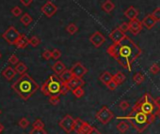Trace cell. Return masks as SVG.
Listing matches in <instances>:
<instances>
[{
    "mask_svg": "<svg viewBox=\"0 0 160 134\" xmlns=\"http://www.w3.org/2000/svg\"><path fill=\"white\" fill-rule=\"evenodd\" d=\"M145 80V77L142 73L140 72H137L134 76H133V81L137 84V85H141Z\"/></svg>",
    "mask_w": 160,
    "mask_h": 134,
    "instance_id": "30",
    "label": "cell"
},
{
    "mask_svg": "<svg viewBox=\"0 0 160 134\" xmlns=\"http://www.w3.org/2000/svg\"><path fill=\"white\" fill-rule=\"evenodd\" d=\"M64 87V84L61 82L59 77L56 75H51L41 86V91L43 95L47 97L51 96H60L62 94V90Z\"/></svg>",
    "mask_w": 160,
    "mask_h": 134,
    "instance_id": "4",
    "label": "cell"
},
{
    "mask_svg": "<svg viewBox=\"0 0 160 134\" xmlns=\"http://www.w3.org/2000/svg\"><path fill=\"white\" fill-rule=\"evenodd\" d=\"M20 33L19 31L14 27V26H10L3 34H2V38L10 44L14 45V43L16 42L17 39L19 38Z\"/></svg>",
    "mask_w": 160,
    "mask_h": 134,
    "instance_id": "7",
    "label": "cell"
},
{
    "mask_svg": "<svg viewBox=\"0 0 160 134\" xmlns=\"http://www.w3.org/2000/svg\"><path fill=\"white\" fill-rule=\"evenodd\" d=\"M107 53L122 67L131 72L134 61L140 56L142 51L129 37L125 36L120 42L110 45Z\"/></svg>",
    "mask_w": 160,
    "mask_h": 134,
    "instance_id": "1",
    "label": "cell"
},
{
    "mask_svg": "<svg viewBox=\"0 0 160 134\" xmlns=\"http://www.w3.org/2000/svg\"><path fill=\"white\" fill-rule=\"evenodd\" d=\"M19 127H22V128H27L28 126H29V121L28 120V118L26 117H23L19 120V123H18Z\"/></svg>",
    "mask_w": 160,
    "mask_h": 134,
    "instance_id": "36",
    "label": "cell"
},
{
    "mask_svg": "<svg viewBox=\"0 0 160 134\" xmlns=\"http://www.w3.org/2000/svg\"><path fill=\"white\" fill-rule=\"evenodd\" d=\"M42 57L44 59V60H49L50 58H52V52L50 50H45L42 52Z\"/></svg>",
    "mask_w": 160,
    "mask_h": 134,
    "instance_id": "43",
    "label": "cell"
},
{
    "mask_svg": "<svg viewBox=\"0 0 160 134\" xmlns=\"http://www.w3.org/2000/svg\"><path fill=\"white\" fill-rule=\"evenodd\" d=\"M125 36H126V35H125L123 32H122V31L119 29V27H118V28H115V29L109 34V38H110V39L113 41V43H118V42H120Z\"/></svg>",
    "mask_w": 160,
    "mask_h": 134,
    "instance_id": "13",
    "label": "cell"
},
{
    "mask_svg": "<svg viewBox=\"0 0 160 134\" xmlns=\"http://www.w3.org/2000/svg\"><path fill=\"white\" fill-rule=\"evenodd\" d=\"M0 114H1V110H0Z\"/></svg>",
    "mask_w": 160,
    "mask_h": 134,
    "instance_id": "52",
    "label": "cell"
},
{
    "mask_svg": "<svg viewBox=\"0 0 160 134\" xmlns=\"http://www.w3.org/2000/svg\"><path fill=\"white\" fill-rule=\"evenodd\" d=\"M124 15H125L126 18H128V19L131 21V20H134V19H137V18H138V10H137L135 7L131 6V7H129V8L124 12Z\"/></svg>",
    "mask_w": 160,
    "mask_h": 134,
    "instance_id": "19",
    "label": "cell"
},
{
    "mask_svg": "<svg viewBox=\"0 0 160 134\" xmlns=\"http://www.w3.org/2000/svg\"><path fill=\"white\" fill-rule=\"evenodd\" d=\"M2 75H3V77H4L7 81L11 82V81L15 77L16 72H15V71H14L13 68H12V67L9 66V67H7V68L2 72Z\"/></svg>",
    "mask_w": 160,
    "mask_h": 134,
    "instance_id": "17",
    "label": "cell"
},
{
    "mask_svg": "<svg viewBox=\"0 0 160 134\" xmlns=\"http://www.w3.org/2000/svg\"><path fill=\"white\" fill-rule=\"evenodd\" d=\"M96 119L102 123L103 125L108 124L114 117V113L111 110H109L107 106H103L96 113L95 115Z\"/></svg>",
    "mask_w": 160,
    "mask_h": 134,
    "instance_id": "6",
    "label": "cell"
},
{
    "mask_svg": "<svg viewBox=\"0 0 160 134\" xmlns=\"http://www.w3.org/2000/svg\"><path fill=\"white\" fill-rule=\"evenodd\" d=\"M32 127H33V128H44V123L42 121V119L37 118V119L33 122Z\"/></svg>",
    "mask_w": 160,
    "mask_h": 134,
    "instance_id": "33",
    "label": "cell"
},
{
    "mask_svg": "<svg viewBox=\"0 0 160 134\" xmlns=\"http://www.w3.org/2000/svg\"><path fill=\"white\" fill-rule=\"evenodd\" d=\"M156 23H157V22L154 20V18L152 16V14H149V15H147L146 17H144V19H143L142 22H141L142 25H144L147 29H152V28L155 25Z\"/></svg>",
    "mask_w": 160,
    "mask_h": 134,
    "instance_id": "16",
    "label": "cell"
},
{
    "mask_svg": "<svg viewBox=\"0 0 160 134\" xmlns=\"http://www.w3.org/2000/svg\"><path fill=\"white\" fill-rule=\"evenodd\" d=\"M51 52H52V58H53V59L58 60V59L60 58V56H61V52H60L58 49H54V50L51 51Z\"/></svg>",
    "mask_w": 160,
    "mask_h": 134,
    "instance_id": "38",
    "label": "cell"
},
{
    "mask_svg": "<svg viewBox=\"0 0 160 134\" xmlns=\"http://www.w3.org/2000/svg\"><path fill=\"white\" fill-rule=\"evenodd\" d=\"M128 24H129V31L135 36L138 35L140 31L142 30V24L138 19L131 20Z\"/></svg>",
    "mask_w": 160,
    "mask_h": 134,
    "instance_id": "12",
    "label": "cell"
},
{
    "mask_svg": "<svg viewBox=\"0 0 160 134\" xmlns=\"http://www.w3.org/2000/svg\"><path fill=\"white\" fill-rule=\"evenodd\" d=\"M83 124H84V121L80 117L75 118L74 122H73V131L78 134V132H79L80 128H81V127L83 126Z\"/></svg>",
    "mask_w": 160,
    "mask_h": 134,
    "instance_id": "26",
    "label": "cell"
},
{
    "mask_svg": "<svg viewBox=\"0 0 160 134\" xmlns=\"http://www.w3.org/2000/svg\"><path fill=\"white\" fill-rule=\"evenodd\" d=\"M41 11L48 18H51L53 17L57 12H58V7L51 1H47L42 8H41Z\"/></svg>",
    "mask_w": 160,
    "mask_h": 134,
    "instance_id": "10",
    "label": "cell"
},
{
    "mask_svg": "<svg viewBox=\"0 0 160 134\" xmlns=\"http://www.w3.org/2000/svg\"><path fill=\"white\" fill-rule=\"evenodd\" d=\"M114 9H115V5L111 0H106L102 4V10L107 13H110L111 12H113Z\"/></svg>",
    "mask_w": 160,
    "mask_h": 134,
    "instance_id": "21",
    "label": "cell"
},
{
    "mask_svg": "<svg viewBox=\"0 0 160 134\" xmlns=\"http://www.w3.org/2000/svg\"><path fill=\"white\" fill-rule=\"evenodd\" d=\"M92 126L88 123V122H84L83 126L81 127V128H80L78 134H89L91 129H92Z\"/></svg>",
    "mask_w": 160,
    "mask_h": 134,
    "instance_id": "29",
    "label": "cell"
},
{
    "mask_svg": "<svg viewBox=\"0 0 160 134\" xmlns=\"http://www.w3.org/2000/svg\"><path fill=\"white\" fill-rule=\"evenodd\" d=\"M29 134H47L44 128H32Z\"/></svg>",
    "mask_w": 160,
    "mask_h": 134,
    "instance_id": "41",
    "label": "cell"
},
{
    "mask_svg": "<svg viewBox=\"0 0 160 134\" xmlns=\"http://www.w3.org/2000/svg\"><path fill=\"white\" fill-rule=\"evenodd\" d=\"M150 72L152 73V74H154V75L157 74V73H159L160 72V67H159V65H157V64L152 65L151 68H150Z\"/></svg>",
    "mask_w": 160,
    "mask_h": 134,
    "instance_id": "37",
    "label": "cell"
},
{
    "mask_svg": "<svg viewBox=\"0 0 160 134\" xmlns=\"http://www.w3.org/2000/svg\"><path fill=\"white\" fill-rule=\"evenodd\" d=\"M14 45L16 46L17 49H25V48H27L28 45H29L28 37L26 35H24V34H20V36L17 39Z\"/></svg>",
    "mask_w": 160,
    "mask_h": 134,
    "instance_id": "15",
    "label": "cell"
},
{
    "mask_svg": "<svg viewBox=\"0 0 160 134\" xmlns=\"http://www.w3.org/2000/svg\"><path fill=\"white\" fill-rule=\"evenodd\" d=\"M1 57H2V54H1V53H0V59H1Z\"/></svg>",
    "mask_w": 160,
    "mask_h": 134,
    "instance_id": "51",
    "label": "cell"
},
{
    "mask_svg": "<svg viewBox=\"0 0 160 134\" xmlns=\"http://www.w3.org/2000/svg\"><path fill=\"white\" fill-rule=\"evenodd\" d=\"M73 122L74 118L71 114H66L59 122L58 126L66 132V133H71L73 131Z\"/></svg>",
    "mask_w": 160,
    "mask_h": 134,
    "instance_id": "8",
    "label": "cell"
},
{
    "mask_svg": "<svg viewBox=\"0 0 160 134\" xmlns=\"http://www.w3.org/2000/svg\"><path fill=\"white\" fill-rule=\"evenodd\" d=\"M19 62V58H18V56L16 55V54H12L11 56H10V58H9V63L11 64V65H16L17 63Z\"/></svg>",
    "mask_w": 160,
    "mask_h": 134,
    "instance_id": "44",
    "label": "cell"
},
{
    "mask_svg": "<svg viewBox=\"0 0 160 134\" xmlns=\"http://www.w3.org/2000/svg\"><path fill=\"white\" fill-rule=\"evenodd\" d=\"M84 85H85V81L82 78H75V77H73L69 83L66 84V85L68 86V88L70 89V91H72L75 87L83 86Z\"/></svg>",
    "mask_w": 160,
    "mask_h": 134,
    "instance_id": "14",
    "label": "cell"
},
{
    "mask_svg": "<svg viewBox=\"0 0 160 134\" xmlns=\"http://www.w3.org/2000/svg\"><path fill=\"white\" fill-rule=\"evenodd\" d=\"M11 12H12V14L14 17H18V16H20V15L22 14L23 11H22V9H21L20 7L15 6V7H13V8L12 9Z\"/></svg>",
    "mask_w": 160,
    "mask_h": 134,
    "instance_id": "35",
    "label": "cell"
},
{
    "mask_svg": "<svg viewBox=\"0 0 160 134\" xmlns=\"http://www.w3.org/2000/svg\"><path fill=\"white\" fill-rule=\"evenodd\" d=\"M117 129L121 132V133H124V132H126L128 129H129V124L128 123H126V122H124V121H122V122H120L118 125H117Z\"/></svg>",
    "mask_w": 160,
    "mask_h": 134,
    "instance_id": "28",
    "label": "cell"
},
{
    "mask_svg": "<svg viewBox=\"0 0 160 134\" xmlns=\"http://www.w3.org/2000/svg\"><path fill=\"white\" fill-rule=\"evenodd\" d=\"M12 88L23 100L27 101L39 90L40 87L35 80L26 72L12 85Z\"/></svg>",
    "mask_w": 160,
    "mask_h": 134,
    "instance_id": "2",
    "label": "cell"
},
{
    "mask_svg": "<svg viewBox=\"0 0 160 134\" xmlns=\"http://www.w3.org/2000/svg\"><path fill=\"white\" fill-rule=\"evenodd\" d=\"M59 101H60L59 96H51V97H49V103L51 105L57 106V105H58Z\"/></svg>",
    "mask_w": 160,
    "mask_h": 134,
    "instance_id": "34",
    "label": "cell"
},
{
    "mask_svg": "<svg viewBox=\"0 0 160 134\" xmlns=\"http://www.w3.org/2000/svg\"><path fill=\"white\" fill-rule=\"evenodd\" d=\"M89 134H101V132H100V131H99V130H98V129H97L96 127H92Z\"/></svg>",
    "mask_w": 160,
    "mask_h": 134,
    "instance_id": "47",
    "label": "cell"
},
{
    "mask_svg": "<svg viewBox=\"0 0 160 134\" xmlns=\"http://www.w3.org/2000/svg\"><path fill=\"white\" fill-rule=\"evenodd\" d=\"M70 70L73 77L75 78H83L88 73V69L80 62H76L75 64H73Z\"/></svg>",
    "mask_w": 160,
    "mask_h": 134,
    "instance_id": "9",
    "label": "cell"
},
{
    "mask_svg": "<svg viewBox=\"0 0 160 134\" xmlns=\"http://www.w3.org/2000/svg\"><path fill=\"white\" fill-rule=\"evenodd\" d=\"M20 21H21V23L23 24L24 26H28V25L32 23L33 18H32L31 15H29L28 13H24V15H22Z\"/></svg>",
    "mask_w": 160,
    "mask_h": 134,
    "instance_id": "25",
    "label": "cell"
},
{
    "mask_svg": "<svg viewBox=\"0 0 160 134\" xmlns=\"http://www.w3.org/2000/svg\"><path fill=\"white\" fill-rule=\"evenodd\" d=\"M154 105H156L158 109L160 108V97H157V98L154 99Z\"/></svg>",
    "mask_w": 160,
    "mask_h": 134,
    "instance_id": "48",
    "label": "cell"
},
{
    "mask_svg": "<svg viewBox=\"0 0 160 134\" xmlns=\"http://www.w3.org/2000/svg\"><path fill=\"white\" fill-rule=\"evenodd\" d=\"M155 115H157V116L160 118V108L156 110V112H155Z\"/></svg>",
    "mask_w": 160,
    "mask_h": 134,
    "instance_id": "49",
    "label": "cell"
},
{
    "mask_svg": "<svg viewBox=\"0 0 160 134\" xmlns=\"http://www.w3.org/2000/svg\"><path fill=\"white\" fill-rule=\"evenodd\" d=\"M106 41V38L105 36L99 32V31H96L94 32L91 37H90V42L95 47V48H99L101 47Z\"/></svg>",
    "mask_w": 160,
    "mask_h": 134,
    "instance_id": "11",
    "label": "cell"
},
{
    "mask_svg": "<svg viewBox=\"0 0 160 134\" xmlns=\"http://www.w3.org/2000/svg\"><path fill=\"white\" fill-rule=\"evenodd\" d=\"M52 70H53V72H55V74H57V75L58 76V75H60V74L66 70V66H65L61 61H57V62L53 65Z\"/></svg>",
    "mask_w": 160,
    "mask_h": 134,
    "instance_id": "18",
    "label": "cell"
},
{
    "mask_svg": "<svg viewBox=\"0 0 160 134\" xmlns=\"http://www.w3.org/2000/svg\"><path fill=\"white\" fill-rule=\"evenodd\" d=\"M77 30H78V28H77V26H76L73 23L68 25L67 27H66V31H67L70 35H74V34L77 32Z\"/></svg>",
    "mask_w": 160,
    "mask_h": 134,
    "instance_id": "31",
    "label": "cell"
},
{
    "mask_svg": "<svg viewBox=\"0 0 160 134\" xmlns=\"http://www.w3.org/2000/svg\"><path fill=\"white\" fill-rule=\"evenodd\" d=\"M20 2L24 7H29L32 4L33 0H20Z\"/></svg>",
    "mask_w": 160,
    "mask_h": 134,
    "instance_id": "46",
    "label": "cell"
},
{
    "mask_svg": "<svg viewBox=\"0 0 160 134\" xmlns=\"http://www.w3.org/2000/svg\"><path fill=\"white\" fill-rule=\"evenodd\" d=\"M72 92L73 96H74L75 98H77V99L82 98V97L85 95V91H84V89H83L82 86H78V87L73 88V89L72 90Z\"/></svg>",
    "mask_w": 160,
    "mask_h": 134,
    "instance_id": "27",
    "label": "cell"
},
{
    "mask_svg": "<svg viewBox=\"0 0 160 134\" xmlns=\"http://www.w3.org/2000/svg\"><path fill=\"white\" fill-rule=\"evenodd\" d=\"M4 130V126L2 124H0V134H1V132Z\"/></svg>",
    "mask_w": 160,
    "mask_h": 134,
    "instance_id": "50",
    "label": "cell"
},
{
    "mask_svg": "<svg viewBox=\"0 0 160 134\" xmlns=\"http://www.w3.org/2000/svg\"><path fill=\"white\" fill-rule=\"evenodd\" d=\"M58 77H59V79L61 80V82L63 83V84H67V83H69L72 78H73V75H72V72H71V70H65L60 75H58Z\"/></svg>",
    "mask_w": 160,
    "mask_h": 134,
    "instance_id": "20",
    "label": "cell"
},
{
    "mask_svg": "<svg viewBox=\"0 0 160 134\" xmlns=\"http://www.w3.org/2000/svg\"><path fill=\"white\" fill-rule=\"evenodd\" d=\"M14 71L16 73L22 75L24 73H26L28 72V67L26 64H24L23 62H18L16 65H15V68H14Z\"/></svg>",
    "mask_w": 160,
    "mask_h": 134,
    "instance_id": "22",
    "label": "cell"
},
{
    "mask_svg": "<svg viewBox=\"0 0 160 134\" xmlns=\"http://www.w3.org/2000/svg\"><path fill=\"white\" fill-rule=\"evenodd\" d=\"M107 86H108V88L109 89V90H111V91H114L116 88H117V86H118V85H117V83L112 79L108 85H107Z\"/></svg>",
    "mask_w": 160,
    "mask_h": 134,
    "instance_id": "45",
    "label": "cell"
},
{
    "mask_svg": "<svg viewBox=\"0 0 160 134\" xmlns=\"http://www.w3.org/2000/svg\"><path fill=\"white\" fill-rule=\"evenodd\" d=\"M112 79H113V75H112L110 72H103V73L100 75V77H99V80H100L104 85H107Z\"/></svg>",
    "mask_w": 160,
    "mask_h": 134,
    "instance_id": "23",
    "label": "cell"
},
{
    "mask_svg": "<svg viewBox=\"0 0 160 134\" xmlns=\"http://www.w3.org/2000/svg\"><path fill=\"white\" fill-rule=\"evenodd\" d=\"M117 118L128 120L131 123V125L133 126V127L138 133H141L148 127L149 125H151L153 122L155 115L146 114V113H144L140 111H138V110H132L127 116L117 117Z\"/></svg>",
    "mask_w": 160,
    "mask_h": 134,
    "instance_id": "3",
    "label": "cell"
},
{
    "mask_svg": "<svg viewBox=\"0 0 160 134\" xmlns=\"http://www.w3.org/2000/svg\"><path fill=\"white\" fill-rule=\"evenodd\" d=\"M154 99L151 96V94L146 93L145 95L142 96L133 106L132 110H138L146 114H153L155 115V110H154ZM156 116V115H155Z\"/></svg>",
    "mask_w": 160,
    "mask_h": 134,
    "instance_id": "5",
    "label": "cell"
},
{
    "mask_svg": "<svg viewBox=\"0 0 160 134\" xmlns=\"http://www.w3.org/2000/svg\"><path fill=\"white\" fill-rule=\"evenodd\" d=\"M119 29H120L122 32H123V33L125 34L127 31H129V24H128V23H126V22L122 23V25L119 26Z\"/></svg>",
    "mask_w": 160,
    "mask_h": 134,
    "instance_id": "42",
    "label": "cell"
},
{
    "mask_svg": "<svg viewBox=\"0 0 160 134\" xmlns=\"http://www.w3.org/2000/svg\"><path fill=\"white\" fill-rule=\"evenodd\" d=\"M113 80L117 83V85H122L125 80H126V76L124 75V73H122V72H118L115 75H113Z\"/></svg>",
    "mask_w": 160,
    "mask_h": 134,
    "instance_id": "24",
    "label": "cell"
},
{
    "mask_svg": "<svg viewBox=\"0 0 160 134\" xmlns=\"http://www.w3.org/2000/svg\"><path fill=\"white\" fill-rule=\"evenodd\" d=\"M120 109H122V111H126L129 107H130V103L127 100H122L119 104Z\"/></svg>",
    "mask_w": 160,
    "mask_h": 134,
    "instance_id": "39",
    "label": "cell"
},
{
    "mask_svg": "<svg viewBox=\"0 0 160 134\" xmlns=\"http://www.w3.org/2000/svg\"><path fill=\"white\" fill-rule=\"evenodd\" d=\"M152 16L154 18V20H155L156 22H160V8L155 9V10L152 12Z\"/></svg>",
    "mask_w": 160,
    "mask_h": 134,
    "instance_id": "40",
    "label": "cell"
},
{
    "mask_svg": "<svg viewBox=\"0 0 160 134\" xmlns=\"http://www.w3.org/2000/svg\"><path fill=\"white\" fill-rule=\"evenodd\" d=\"M28 43H29V45H31L32 47H37V46L40 45L41 39H40L37 36H33V37H31V38L28 39Z\"/></svg>",
    "mask_w": 160,
    "mask_h": 134,
    "instance_id": "32",
    "label": "cell"
}]
</instances>
